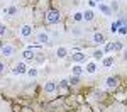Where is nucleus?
<instances>
[{
  "instance_id": "obj_14",
  "label": "nucleus",
  "mask_w": 127,
  "mask_h": 112,
  "mask_svg": "<svg viewBox=\"0 0 127 112\" xmlns=\"http://www.w3.org/2000/svg\"><path fill=\"white\" fill-rule=\"evenodd\" d=\"M92 56H93V60L95 61H102L103 60V56H105V51L103 49H95L92 53Z\"/></svg>"
},
{
  "instance_id": "obj_7",
  "label": "nucleus",
  "mask_w": 127,
  "mask_h": 112,
  "mask_svg": "<svg viewBox=\"0 0 127 112\" xmlns=\"http://www.w3.org/2000/svg\"><path fill=\"white\" fill-rule=\"evenodd\" d=\"M12 73H14V75H22V73H27V66H26V63H24V61L17 63V65L14 66Z\"/></svg>"
},
{
  "instance_id": "obj_21",
  "label": "nucleus",
  "mask_w": 127,
  "mask_h": 112,
  "mask_svg": "<svg viewBox=\"0 0 127 112\" xmlns=\"http://www.w3.org/2000/svg\"><path fill=\"white\" fill-rule=\"evenodd\" d=\"M22 56H24L26 60H32V58H34L36 54H34V51H32V49H26L24 53H22Z\"/></svg>"
},
{
  "instance_id": "obj_25",
  "label": "nucleus",
  "mask_w": 127,
  "mask_h": 112,
  "mask_svg": "<svg viewBox=\"0 0 127 112\" xmlns=\"http://www.w3.org/2000/svg\"><path fill=\"white\" fill-rule=\"evenodd\" d=\"M124 49V44L120 41H114V51H122Z\"/></svg>"
},
{
  "instance_id": "obj_32",
  "label": "nucleus",
  "mask_w": 127,
  "mask_h": 112,
  "mask_svg": "<svg viewBox=\"0 0 127 112\" xmlns=\"http://www.w3.org/2000/svg\"><path fill=\"white\" fill-rule=\"evenodd\" d=\"M122 58H124V61H127V48L122 49Z\"/></svg>"
},
{
  "instance_id": "obj_11",
  "label": "nucleus",
  "mask_w": 127,
  "mask_h": 112,
  "mask_svg": "<svg viewBox=\"0 0 127 112\" xmlns=\"http://www.w3.org/2000/svg\"><path fill=\"white\" fill-rule=\"evenodd\" d=\"M85 71H87L88 75H93V73L97 71V63H95V61H88L87 66H85Z\"/></svg>"
},
{
  "instance_id": "obj_16",
  "label": "nucleus",
  "mask_w": 127,
  "mask_h": 112,
  "mask_svg": "<svg viewBox=\"0 0 127 112\" xmlns=\"http://www.w3.org/2000/svg\"><path fill=\"white\" fill-rule=\"evenodd\" d=\"M83 32H85V31L81 29L80 26H73V27H71V34H73L75 37H81V36H83Z\"/></svg>"
},
{
  "instance_id": "obj_19",
  "label": "nucleus",
  "mask_w": 127,
  "mask_h": 112,
  "mask_svg": "<svg viewBox=\"0 0 127 112\" xmlns=\"http://www.w3.org/2000/svg\"><path fill=\"white\" fill-rule=\"evenodd\" d=\"M17 12H19V9H17L15 5H10V7L5 9V14H7V15H15Z\"/></svg>"
},
{
  "instance_id": "obj_24",
  "label": "nucleus",
  "mask_w": 127,
  "mask_h": 112,
  "mask_svg": "<svg viewBox=\"0 0 127 112\" xmlns=\"http://www.w3.org/2000/svg\"><path fill=\"white\" fill-rule=\"evenodd\" d=\"M73 20L75 22H81L83 20V12H75L73 14Z\"/></svg>"
},
{
  "instance_id": "obj_10",
  "label": "nucleus",
  "mask_w": 127,
  "mask_h": 112,
  "mask_svg": "<svg viewBox=\"0 0 127 112\" xmlns=\"http://www.w3.org/2000/svg\"><path fill=\"white\" fill-rule=\"evenodd\" d=\"M98 9H100V12H102L103 15H112V9H110V5L103 3V2L98 3Z\"/></svg>"
},
{
  "instance_id": "obj_20",
  "label": "nucleus",
  "mask_w": 127,
  "mask_h": 112,
  "mask_svg": "<svg viewBox=\"0 0 127 112\" xmlns=\"http://www.w3.org/2000/svg\"><path fill=\"white\" fill-rule=\"evenodd\" d=\"M68 81H69V87L78 85V83H80V76H76V75H71V76L68 78Z\"/></svg>"
},
{
  "instance_id": "obj_15",
  "label": "nucleus",
  "mask_w": 127,
  "mask_h": 112,
  "mask_svg": "<svg viewBox=\"0 0 127 112\" xmlns=\"http://www.w3.org/2000/svg\"><path fill=\"white\" fill-rule=\"evenodd\" d=\"M56 56H58L59 60H64V58L68 56V49H66V48H63V46H59L58 49H56Z\"/></svg>"
},
{
  "instance_id": "obj_22",
  "label": "nucleus",
  "mask_w": 127,
  "mask_h": 112,
  "mask_svg": "<svg viewBox=\"0 0 127 112\" xmlns=\"http://www.w3.org/2000/svg\"><path fill=\"white\" fill-rule=\"evenodd\" d=\"M37 75H39V71L36 70V68H27V76L29 78H36Z\"/></svg>"
},
{
  "instance_id": "obj_29",
  "label": "nucleus",
  "mask_w": 127,
  "mask_h": 112,
  "mask_svg": "<svg viewBox=\"0 0 127 112\" xmlns=\"http://www.w3.org/2000/svg\"><path fill=\"white\" fill-rule=\"evenodd\" d=\"M110 9H112V12H117L119 10V2L117 0H114V2L110 3Z\"/></svg>"
},
{
  "instance_id": "obj_13",
  "label": "nucleus",
  "mask_w": 127,
  "mask_h": 112,
  "mask_svg": "<svg viewBox=\"0 0 127 112\" xmlns=\"http://www.w3.org/2000/svg\"><path fill=\"white\" fill-rule=\"evenodd\" d=\"M83 71H85V68H83L81 65H78V63L71 66V75H76V76H80V75H81Z\"/></svg>"
},
{
  "instance_id": "obj_12",
  "label": "nucleus",
  "mask_w": 127,
  "mask_h": 112,
  "mask_svg": "<svg viewBox=\"0 0 127 112\" xmlns=\"http://www.w3.org/2000/svg\"><path fill=\"white\" fill-rule=\"evenodd\" d=\"M83 20L85 22H92V20H95V14H93V10H85L83 12Z\"/></svg>"
},
{
  "instance_id": "obj_8",
  "label": "nucleus",
  "mask_w": 127,
  "mask_h": 112,
  "mask_svg": "<svg viewBox=\"0 0 127 112\" xmlns=\"http://www.w3.org/2000/svg\"><path fill=\"white\" fill-rule=\"evenodd\" d=\"M20 36L22 37H31L32 36V26H29V24L20 26Z\"/></svg>"
},
{
  "instance_id": "obj_9",
  "label": "nucleus",
  "mask_w": 127,
  "mask_h": 112,
  "mask_svg": "<svg viewBox=\"0 0 127 112\" xmlns=\"http://www.w3.org/2000/svg\"><path fill=\"white\" fill-rule=\"evenodd\" d=\"M71 60L75 61V63H85V61H87V54H83V53H80V51H75V53L71 54Z\"/></svg>"
},
{
  "instance_id": "obj_34",
  "label": "nucleus",
  "mask_w": 127,
  "mask_h": 112,
  "mask_svg": "<svg viewBox=\"0 0 127 112\" xmlns=\"http://www.w3.org/2000/svg\"><path fill=\"white\" fill-rule=\"evenodd\" d=\"M95 2H97V3H100V2H102V0H95Z\"/></svg>"
},
{
  "instance_id": "obj_26",
  "label": "nucleus",
  "mask_w": 127,
  "mask_h": 112,
  "mask_svg": "<svg viewBox=\"0 0 127 112\" xmlns=\"http://www.w3.org/2000/svg\"><path fill=\"white\" fill-rule=\"evenodd\" d=\"M5 36H7V26L0 24V37H5Z\"/></svg>"
},
{
  "instance_id": "obj_23",
  "label": "nucleus",
  "mask_w": 127,
  "mask_h": 112,
  "mask_svg": "<svg viewBox=\"0 0 127 112\" xmlns=\"http://www.w3.org/2000/svg\"><path fill=\"white\" fill-rule=\"evenodd\" d=\"M103 97H105V93H103L102 90H95V92H93V99H97V100H102Z\"/></svg>"
},
{
  "instance_id": "obj_3",
  "label": "nucleus",
  "mask_w": 127,
  "mask_h": 112,
  "mask_svg": "<svg viewBox=\"0 0 127 112\" xmlns=\"http://www.w3.org/2000/svg\"><path fill=\"white\" fill-rule=\"evenodd\" d=\"M105 87L110 88V90H115V88L119 87V78H117V76H114V75L107 76V78H105Z\"/></svg>"
},
{
  "instance_id": "obj_2",
  "label": "nucleus",
  "mask_w": 127,
  "mask_h": 112,
  "mask_svg": "<svg viewBox=\"0 0 127 112\" xmlns=\"http://www.w3.org/2000/svg\"><path fill=\"white\" fill-rule=\"evenodd\" d=\"M36 42L41 44V46L48 44V42H49V34L46 32V31H39V32L36 34Z\"/></svg>"
},
{
  "instance_id": "obj_18",
  "label": "nucleus",
  "mask_w": 127,
  "mask_h": 112,
  "mask_svg": "<svg viewBox=\"0 0 127 112\" xmlns=\"http://www.w3.org/2000/svg\"><path fill=\"white\" fill-rule=\"evenodd\" d=\"M68 87H69V81L64 78V80H61L59 81V85H58V90H63V92H66L68 90Z\"/></svg>"
},
{
  "instance_id": "obj_1",
  "label": "nucleus",
  "mask_w": 127,
  "mask_h": 112,
  "mask_svg": "<svg viewBox=\"0 0 127 112\" xmlns=\"http://www.w3.org/2000/svg\"><path fill=\"white\" fill-rule=\"evenodd\" d=\"M59 20H61V14H59L58 10L49 9L48 12H46V22H48V24H58Z\"/></svg>"
},
{
  "instance_id": "obj_31",
  "label": "nucleus",
  "mask_w": 127,
  "mask_h": 112,
  "mask_svg": "<svg viewBox=\"0 0 127 112\" xmlns=\"http://www.w3.org/2000/svg\"><path fill=\"white\" fill-rule=\"evenodd\" d=\"M119 32H120L122 36H126V34H127V24H126V26H120V27H119Z\"/></svg>"
},
{
  "instance_id": "obj_30",
  "label": "nucleus",
  "mask_w": 127,
  "mask_h": 112,
  "mask_svg": "<svg viewBox=\"0 0 127 112\" xmlns=\"http://www.w3.org/2000/svg\"><path fill=\"white\" fill-rule=\"evenodd\" d=\"M5 71H7V65H5V63H3V61L0 60V75H3V73H5Z\"/></svg>"
},
{
  "instance_id": "obj_33",
  "label": "nucleus",
  "mask_w": 127,
  "mask_h": 112,
  "mask_svg": "<svg viewBox=\"0 0 127 112\" xmlns=\"http://www.w3.org/2000/svg\"><path fill=\"white\" fill-rule=\"evenodd\" d=\"M88 5H90V7H95L97 2H95V0H88Z\"/></svg>"
},
{
  "instance_id": "obj_6",
  "label": "nucleus",
  "mask_w": 127,
  "mask_h": 112,
  "mask_svg": "<svg viewBox=\"0 0 127 112\" xmlns=\"http://www.w3.org/2000/svg\"><path fill=\"white\" fill-rule=\"evenodd\" d=\"M92 41H93L95 44H105V42H107V37H105L103 32H95V34L92 36Z\"/></svg>"
},
{
  "instance_id": "obj_17",
  "label": "nucleus",
  "mask_w": 127,
  "mask_h": 112,
  "mask_svg": "<svg viewBox=\"0 0 127 112\" xmlns=\"http://www.w3.org/2000/svg\"><path fill=\"white\" fill-rule=\"evenodd\" d=\"M114 63H115V60H114V56H103V60H102V65H103V66H112V65H114Z\"/></svg>"
},
{
  "instance_id": "obj_27",
  "label": "nucleus",
  "mask_w": 127,
  "mask_h": 112,
  "mask_svg": "<svg viewBox=\"0 0 127 112\" xmlns=\"http://www.w3.org/2000/svg\"><path fill=\"white\" fill-rule=\"evenodd\" d=\"M119 27H120V24H119V20H115V22H112L110 31H112V32H119Z\"/></svg>"
},
{
  "instance_id": "obj_5",
  "label": "nucleus",
  "mask_w": 127,
  "mask_h": 112,
  "mask_svg": "<svg viewBox=\"0 0 127 112\" xmlns=\"http://www.w3.org/2000/svg\"><path fill=\"white\" fill-rule=\"evenodd\" d=\"M42 90L46 92V93H54V92L58 90V85H56V81H51L48 80L44 85H42Z\"/></svg>"
},
{
  "instance_id": "obj_4",
  "label": "nucleus",
  "mask_w": 127,
  "mask_h": 112,
  "mask_svg": "<svg viewBox=\"0 0 127 112\" xmlns=\"http://www.w3.org/2000/svg\"><path fill=\"white\" fill-rule=\"evenodd\" d=\"M14 53H15V48H14L12 44H5V46H2V48H0V54H2V56H5V58L12 56Z\"/></svg>"
},
{
  "instance_id": "obj_28",
  "label": "nucleus",
  "mask_w": 127,
  "mask_h": 112,
  "mask_svg": "<svg viewBox=\"0 0 127 112\" xmlns=\"http://www.w3.org/2000/svg\"><path fill=\"white\" fill-rule=\"evenodd\" d=\"M103 51H105V53H112V51H114V42H105Z\"/></svg>"
}]
</instances>
